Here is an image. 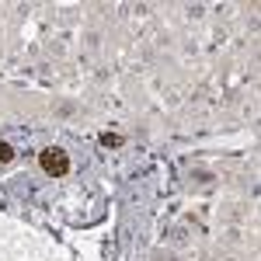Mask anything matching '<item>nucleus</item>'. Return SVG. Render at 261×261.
Returning <instances> with one entry per match:
<instances>
[{
    "label": "nucleus",
    "instance_id": "1",
    "mask_svg": "<svg viewBox=\"0 0 261 261\" xmlns=\"http://www.w3.org/2000/svg\"><path fill=\"white\" fill-rule=\"evenodd\" d=\"M39 164H42V171H45V174H53V178H66V174H70V157H66V150H60V146L42 150Z\"/></svg>",
    "mask_w": 261,
    "mask_h": 261
},
{
    "label": "nucleus",
    "instance_id": "2",
    "mask_svg": "<svg viewBox=\"0 0 261 261\" xmlns=\"http://www.w3.org/2000/svg\"><path fill=\"white\" fill-rule=\"evenodd\" d=\"M98 143H101V146H122L125 140H122V136H115V133H101Z\"/></svg>",
    "mask_w": 261,
    "mask_h": 261
},
{
    "label": "nucleus",
    "instance_id": "3",
    "mask_svg": "<svg viewBox=\"0 0 261 261\" xmlns=\"http://www.w3.org/2000/svg\"><path fill=\"white\" fill-rule=\"evenodd\" d=\"M7 161H14V150L7 143H0V164H7Z\"/></svg>",
    "mask_w": 261,
    "mask_h": 261
}]
</instances>
